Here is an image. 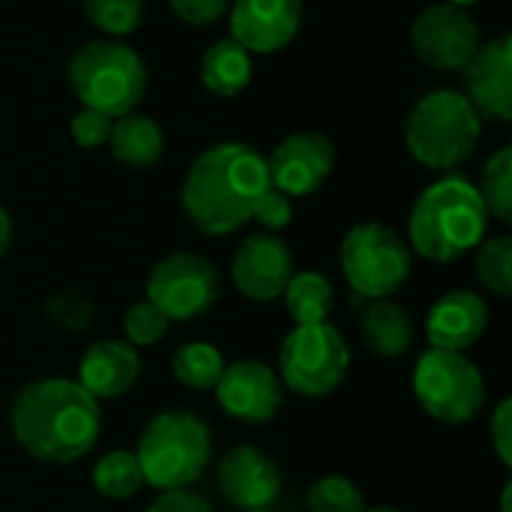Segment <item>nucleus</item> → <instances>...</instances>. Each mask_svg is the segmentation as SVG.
I'll list each match as a JSON object with an SVG mask.
<instances>
[{"label":"nucleus","instance_id":"nucleus-1","mask_svg":"<svg viewBox=\"0 0 512 512\" xmlns=\"http://www.w3.org/2000/svg\"><path fill=\"white\" fill-rule=\"evenodd\" d=\"M9 426L24 453L48 465H69L93 450L102 432L99 402L69 378H45L18 390Z\"/></svg>","mask_w":512,"mask_h":512},{"label":"nucleus","instance_id":"nucleus-2","mask_svg":"<svg viewBox=\"0 0 512 512\" xmlns=\"http://www.w3.org/2000/svg\"><path fill=\"white\" fill-rule=\"evenodd\" d=\"M270 186L267 159L240 141H222L201 150L183 180L180 201L189 222L210 237L240 231Z\"/></svg>","mask_w":512,"mask_h":512},{"label":"nucleus","instance_id":"nucleus-3","mask_svg":"<svg viewBox=\"0 0 512 512\" xmlns=\"http://www.w3.org/2000/svg\"><path fill=\"white\" fill-rule=\"evenodd\" d=\"M489 210L468 177L450 174L432 183L411 207L408 237L426 261L450 264L486 240Z\"/></svg>","mask_w":512,"mask_h":512},{"label":"nucleus","instance_id":"nucleus-4","mask_svg":"<svg viewBox=\"0 0 512 512\" xmlns=\"http://www.w3.org/2000/svg\"><path fill=\"white\" fill-rule=\"evenodd\" d=\"M480 132L483 117L474 111L468 96L453 87H441L426 93L411 108L405 144L420 165L432 171H450L477 150Z\"/></svg>","mask_w":512,"mask_h":512},{"label":"nucleus","instance_id":"nucleus-5","mask_svg":"<svg viewBox=\"0 0 512 512\" xmlns=\"http://www.w3.org/2000/svg\"><path fill=\"white\" fill-rule=\"evenodd\" d=\"M135 459L153 489H186L210 462V429L192 411H162L144 426Z\"/></svg>","mask_w":512,"mask_h":512},{"label":"nucleus","instance_id":"nucleus-6","mask_svg":"<svg viewBox=\"0 0 512 512\" xmlns=\"http://www.w3.org/2000/svg\"><path fill=\"white\" fill-rule=\"evenodd\" d=\"M69 84L84 108L117 120L144 99L147 69L120 39H93L72 54Z\"/></svg>","mask_w":512,"mask_h":512},{"label":"nucleus","instance_id":"nucleus-7","mask_svg":"<svg viewBox=\"0 0 512 512\" xmlns=\"http://www.w3.org/2000/svg\"><path fill=\"white\" fill-rule=\"evenodd\" d=\"M411 387L420 408L447 426L471 423L486 405L483 372L462 351L429 348L414 366Z\"/></svg>","mask_w":512,"mask_h":512},{"label":"nucleus","instance_id":"nucleus-8","mask_svg":"<svg viewBox=\"0 0 512 512\" xmlns=\"http://www.w3.org/2000/svg\"><path fill=\"white\" fill-rule=\"evenodd\" d=\"M339 264L354 294L387 300L411 273V249L384 222H363L345 234L339 246Z\"/></svg>","mask_w":512,"mask_h":512},{"label":"nucleus","instance_id":"nucleus-9","mask_svg":"<svg viewBox=\"0 0 512 512\" xmlns=\"http://www.w3.org/2000/svg\"><path fill=\"white\" fill-rule=\"evenodd\" d=\"M351 366L345 336L333 324H300L288 333L279 351L282 384L306 399L330 396Z\"/></svg>","mask_w":512,"mask_h":512},{"label":"nucleus","instance_id":"nucleus-10","mask_svg":"<svg viewBox=\"0 0 512 512\" xmlns=\"http://www.w3.org/2000/svg\"><path fill=\"white\" fill-rule=\"evenodd\" d=\"M144 291L147 303H153L168 321H192L216 306L219 273L201 255L171 252L153 264Z\"/></svg>","mask_w":512,"mask_h":512},{"label":"nucleus","instance_id":"nucleus-11","mask_svg":"<svg viewBox=\"0 0 512 512\" xmlns=\"http://www.w3.org/2000/svg\"><path fill=\"white\" fill-rule=\"evenodd\" d=\"M480 27L468 15V9L453 3H435L423 9L411 24V48L414 54L441 72H456L471 63L480 51Z\"/></svg>","mask_w":512,"mask_h":512},{"label":"nucleus","instance_id":"nucleus-12","mask_svg":"<svg viewBox=\"0 0 512 512\" xmlns=\"http://www.w3.org/2000/svg\"><path fill=\"white\" fill-rule=\"evenodd\" d=\"M219 408L240 420V423H270L282 402H285V384L282 378L261 360H237L228 363L213 387Z\"/></svg>","mask_w":512,"mask_h":512},{"label":"nucleus","instance_id":"nucleus-13","mask_svg":"<svg viewBox=\"0 0 512 512\" xmlns=\"http://www.w3.org/2000/svg\"><path fill=\"white\" fill-rule=\"evenodd\" d=\"M336 165L333 141L321 132H297L276 144L267 159L270 186L285 192L288 198H306L318 192Z\"/></svg>","mask_w":512,"mask_h":512},{"label":"nucleus","instance_id":"nucleus-14","mask_svg":"<svg viewBox=\"0 0 512 512\" xmlns=\"http://www.w3.org/2000/svg\"><path fill=\"white\" fill-rule=\"evenodd\" d=\"M291 273H294V255L288 243L270 231L249 234L237 246L231 261V279L237 291L255 303H270L282 297Z\"/></svg>","mask_w":512,"mask_h":512},{"label":"nucleus","instance_id":"nucleus-15","mask_svg":"<svg viewBox=\"0 0 512 512\" xmlns=\"http://www.w3.org/2000/svg\"><path fill=\"white\" fill-rule=\"evenodd\" d=\"M303 24V0H234L231 39L249 54L282 51Z\"/></svg>","mask_w":512,"mask_h":512},{"label":"nucleus","instance_id":"nucleus-16","mask_svg":"<svg viewBox=\"0 0 512 512\" xmlns=\"http://www.w3.org/2000/svg\"><path fill=\"white\" fill-rule=\"evenodd\" d=\"M468 102L480 117L510 123L512 120V39L498 36L471 57L465 66Z\"/></svg>","mask_w":512,"mask_h":512},{"label":"nucleus","instance_id":"nucleus-17","mask_svg":"<svg viewBox=\"0 0 512 512\" xmlns=\"http://www.w3.org/2000/svg\"><path fill=\"white\" fill-rule=\"evenodd\" d=\"M219 492L243 512L270 510L282 492V474L270 456L255 447H234L219 462Z\"/></svg>","mask_w":512,"mask_h":512},{"label":"nucleus","instance_id":"nucleus-18","mask_svg":"<svg viewBox=\"0 0 512 512\" xmlns=\"http://www.w3.org/2000/svg\"><path fill=\"white\" fill-rule=\"evenodd\" d=\"M489 327V306L474 291H450L444 294L426 318V339L438 351H468L483 339Z\"/></svg>","mask_w":512,"mask_h":512},{"label":"nucleus","instance_id":"nucleus-19","mask_svg":"<svg viewBox=\"0 0 512 512\" xmlns=\"http://www.w3.org/2000/svg\"><path fill=\"white\" fill-rule=\"evenodd\" d=\"M141 375L138 351L123 339L93 342L78 363V384L96 399H120L126 396Z\"/></svg>","mask_w":512,"mask_h":512},{"label":"nucleus","instance_id":"nucleus-20","mask_svg":"<svg viewBox=\"0 0 512 512\" xmlns=\"http://www.w3.org/2000/svg\"><path fill=\"white\" fill-rule=\"evenodd\" d=\"M111 153L120 165L126 168H150L162 159L165 150V135L162 126L138 111H129L123 117H117L111 123V135H108Z\"/></svg>","mask_w":512,"mask_h":512},{"label":"nucleus","instance_id":"nucleus-21","mask_svg":"<svg viewBox=\"0 0 512 512\" xmlns=\"http://www.w3.org/2000/svg\"><path fill=\"white\" fill-rule=\"evenodd\" d=\"M360 336H363V345L372 354L393 360V357H402V354L411 351V345H414V318L399 303L375 300L366 309L363 321H360Z\"/></svg>","mask_w":512,"mask_h":512},{"label":"nucleus","instance_id":"nucleus-22","mask_svg":"<svg viewBox=\"0 0 512 512\" xmlns=\"http://www.w3.org/2000/svg\"><path fill=\"white\" fill-rule=\"evenodd\" d=\"M201 81L213 96L231 99L252 81V54L234 39H219L201 57Z\"/></svg>","mask_w":512,"mask_h":512},{"label":"nucleus","instance_id":"nucleus-23","mask_svg":"<svg viewBox=\"0 0 512 512\" xmlns=\"http://www.w3.org/2000/svg\"><path fill=\"white\" fill-rule=\"evenodd\" d=\"M282 297H285L288 315L300 327V324H324L333 312L336 294L327 276L315 270H303V273H291Z\"/></svg>","mask_w":512,"mask_h":512},{"label":"nucleus","instance_id":"nucleus-24","mask_svg":"<svg viewBox=\"0 0 512 512\" xmlns=\"http://www.w3.org/2000/svg\"><path fill=\"white\" fill-rule=\"evenodd\" d=\"M144 486L147 483H144L141 465H138L135 453H129V450H111L93 468V489L108 501H129Z\"/></svg>","mask_w":512,"mask_h":512},{"label":"nucleus","instance_id":"nucleus-25","mask_svg":"<svg viewBox=\"0 0 512 512\" xmlns=\"http://www.w3.org/2000/svg\"><path fill=\"white\" fill-rule=\"evenodd\" d=\"M225 369V360L216 345L210 342H186L174 351L171 357V372L174 378L189 387V390H213L219 375Z\"/></svg>","mask_w":512,"mask_h":512},{"label":"nucleus","instance_id":"nucleus-26","mask_svg":"<svg viewBox=\"0 0 512 512\" xmlns=\"http://www.w3.org/2000/svg\"><path fill=\"white\" fill-rule=\"evenodd\" d=\"M477 279L495 297L512 294V237H489L477 246Z\"/></svg>","mask_w":512,"mask_h":512},{"label":"nucleus","instance_id":"nucleus-27","mask_svg":"<svg viewBox=\"0 0 512 512\" xmlns=\"http://www.w3.org/2000/svg\"><path fill=\"white\" fill-rule=\"evenodd\" d=\"M489 216H495L498 222H510L512 219V150L501 147L483 168V180L477 186Z\"/></svg>","mask_w":512,"mask_h":512},{"label":"nucleus","instance_id":"nucleus-28","mask_svg":"<svg viewBox=\"0 0 512 512\" xmlns=\"http://www.w3.org/2000/svg\"><path fill=\"white\" fill-rule=\"evenodd\" d=\"M81 9L105 36H126L141 24L144 0H81Z\"/></svg>","mask_w":512,"mask_h":512},{"label":"nucleus","instance_id":"nucleus-29","mask_svg":"<svg viewBox=\"0 0 512 512\" xmlns=\"http://www.w3.org/2000/svg\"><path fill=\"white\" fill-rule=\"evenodd\" d=\"M309 512H363L366 498L348 477H321L306 492Z\"/></svg>","mask_w":512,"mask_h":512},{"label":"nucleus","instance_id":"nucleus-30","mask_svg":"<svg viewBox=\"0 0 512 512\" xmlns=\"http://www.w3.org/2000/svg\"><path fill=\"white\" fill-rule=\"evenodd\" d=\"M168 318L147 300L135 303L123 315V333L132 348H153L165 333H168Z\"/></svg>","mask_w":512,"mask_h":512},{"label":"nucleus","instance_id":"nucleus-31","mask_svg":"<svg viewBox=\"0 0 512 512\" xmlns=\"http://www.w3.org/2000/svg\"><path fill=\"white\" fill-rule=\"evenodd\" d=\"M252 219H255L264 231L276 234V231H282V228L291 225V219H294V204H291V198H288L285 192L267 186L264 195L258 198L255 210H252Z\"/></svg>","mask_w":512,"mask_h":512},{"label":"nucleus","instance_id":"nucleus-32","mask_svg":"<svg viewBox=\"0 0 512 512\" xmlns=\"http://www.w3.org/2000/svg\"><path fill=\"white\" fill-rule=\"evenodd\" d=\"M111 117L93 111V108H84L75 111L72 123H69V132H72V141L84 150H96L102 144H108V135H111Z\"/></svg>","mask_w":512,"mask_h":512},{"label":"nucleus","instance_id":"nucleus-33","mask_svg":"<svg viewBox=\"0 0 512 512\" xmlns=\"http://www.w3.org/2000/svg\"><path fill=\"white\" fill-rule=\"evenodd\" d=\"M48 315L66 330H87L93 321V306L87 297L66 291V294H54L48 300Z\"/></svg>","mask_w":512,"mask_h":512},{"label":"nucleus","instance_id":"nucleus-34","mask_svg":"<svg viewBox=\"0 0 512 512\" xmlns=\"http://www.w3.org/2000/svg\"><path fill=\"white\" fill-rule=\"evenodd\" d=\"M168 3H171L174 15L180 21H186L189 27H210L231 6V0H168Z\"/></svg>","mask_w":512,"mask_h":512},{"label":"nucleus","instance_id":"nucleus-35","mask_svg":"<svg viewBox=\"0 0 512 512\" xmlns=\"http://www.w3.org/2000/svg\"><path fill=\"white\" fill-rule=\"evenodd\" d=\"M492 447L504 468H512V399H501L492 414Z\"/></svg>","mask_w":512,"mask_h":512},{"label":"nucleus","instance_id":"nucleus-36","mask_svg":"<svg viewBox=\"0 0 512 512\" xmlns=\"http://www.w3.org/2000/svg\"><path fill=\"white\" fill-rule=\"evenodd\" d=\"M144 512H213L210 504L195 495V492H186V489H171V492H162L150 507Z\"/></svg>","mask_w":512,"mask_h":512},{"label":"nucleus","instance_id":"nucleus-37","mask_svg":"<svg viewBox=\"0 0 512 512\" xmlns=\"http://www.w3.org/2000/svg\"><path fill=\"white\" fill-rule=\"evenodd\" d=\"M9 246H12V219H9V213L0 207V258L9 252Z\"/></svg>","mask_w":512,"mask_h":512},{"label":"nucleus","instance_id":"nucleus-38","mask_svg":"<svg viewBox=\"0 0 512 512\" xmlns=\"http://www.w3.org/2000/svg\"><path fill=\"white\" fill-rule=\"evenodd\" d=\"M510 495H512V486L507 483V486H504V495H501V512H510Z\"/></svg>","mask_w":512,"mask_h":512},{"label":"nucleus","instance_id":"nucleus-39","mask_svg":"<svg viewBox=\"0 0 512 512\" xmlns=\"http://www.w3.org/2000/svg\"><path fill=\"white\" fill-rule=\"evenodd\" d=\"M444 3H453V6H462V9H465V6H471V3H477V0H444Z\"/></svg>","mask_w":512,"mask_h":512},{"label":"nucleus","instance_id":"nucleus-40","mask_svg":"<svg viewBox=\"0 0 512 512\" xmlns=\"http://www.w3.org/2000/svg\"><path fill=\"white\" fill-rule=\"evenodd\" d=\"M363 512H405V510H396V507H372V510H363Z\"/></svg>","mask_w":512,"mask_h":512},{"label":"nucleus","instance_id":"nucleus-41","mask_svg":"<svg viewBox=\"0 0 512 512\" xmlns=\"http://www.w3.org/2000/svg\"><path fill=\"white\" fill-rule=\"evenodd\" d=\"M255 512H270V510H255Z\"/></svg>","mask_w":512,"mask_h":512}]
</instances>
